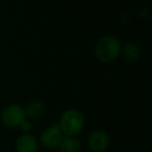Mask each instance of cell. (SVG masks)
<instances>
[{
    "label": "cell",
    "mask_w": 152,
    "mask_h": 152,
    "mask_svg": "<svg viewBox=\"0 0 152 152\" xmlns=\"http://www.w3.org/2000/svg\"><path fill=\"white\" fill-rule=\"evenodd\" d=\"M121 42L116 36H102L95 46V57L102 63H110L117 59L121 53Z\"/></svg>",
    "instance_id": "1"
},
{
    "label": "cell",
    "mask_w": 152,
    "mask_h": 152,
    "mask_svg": "<svg viewBox=\"0 0 152 152\" xmlns=\"http://www.w3.org/2000/svg\"><path fill=\"white\" fill-rule=\"evenodd\" d=\"M58 125L63 136L77 137L84 129L85 117L79 110L68 109L62 113Z\"/></svg>",
    "instance_id": "2"
},
{
    "label": "cell",
    "mask_w": 152,
    "mask_h": 152,
    "mask_svg": "<svg viewBox=\"0 0 152 152\" xmlns=\"http://www.w3.org/2000/svg\"><path fill=\"white\" fill-rule=\"evenodd\" d=\"M1 122L7 128H17L21 122L26 118L25 110L21 104H7L1 112Z\"/></svg>",
    "instance_id": "3"
},
{
    "label": "cell",
    "mask_w": 152,
    "mask_h": 152,
    "mask_svg": "<svg viewBox=\"0 0 152 152\" xmlns=\"http://www.w3.org/2000/svg\"><path fill=\"white\" fill-rule=\"evenodd\" d=\"M63 137L58 123H53L42 132L38 143L46 149H58Z\"/></svg>",
    "instance_id": "4"
},
{
    "label": "cell",
    "mask_w": 152,
    "mask_h": 152,
    "mask_svg": "<svg viewBox=\"0 0 152 152\" xmlns=\"http://www.w3.org/2000/svg\"><path fill=\"white\" fill-rule=\"evenodd\" d=\"M88 147L92 152H104L110 146V136L102 129H95L90 132L87 139Z\"/></svg>",
    "instance_id": "5"
},
{
    "label": "cell",
    "mask_w": 152,
    "mask_h": 152,
    "mask_svg": "<svg viewBox=\"0 0 152 152\" xmlns=\"http://www.w3.org/2000/svg\"><path fill=\"white\" fill-rule=\"evenodd\" d=\"M15 148L16 152H38L39 143L34 136L24 134L17 139Z\"/></svg>",
    "instance_id": "6"
},
{
    "label": "cell",
    "mask_w": 152,
    "mask_h": 152,
    "mask_svg": "<svg viewBox=\"0 0 152 152\" xmlns=\"http://www.w3.org/2000/svg\"><path fill=\"white\" fill-rule=\"evenodd\" d=\"M24 110L26 118H28L29 120H36L44 116L45 112H46V104L40 99H33L27 104Z\"/></svg>",
    "instance_id": "7"
},
{
    "label": "cell",
    "mask_w": 152,
    "mask_h": 152,
    "mask_svg": "<svg viewBox=\"0 0 152 152\" xmlns=\"http://www.w3.org/2000/svg\"><path fill=\"white\" fill-rule=\"evenodd\" d=\"M59 152H81L82 144L77 137L64 136L58 147Z\"/></svg>",
    "instance_id": "8"
},
{
    "label": "cell",
    "mask_w": 152,
    "mask_h": 152,
    "mask_svg": "<svg viewBox=\"0 0 152 152\" xmlns=\"http://www.w3.org/2000/svg\"><path fill=\"white\" fill-rule=\"evenodd\" d=\"M122 54L128 61H137L141 56V49L136 42H127L122 46L121 48Z\"/></svg>",
    "instance_id": "9"
},
{
    "label": "cell",
    "mask_w": 152,
    "mask_h": 152,
    "mask_svg": "<svg viewBox=\"0 0 152 152\" xmlns=\"http://www.w3.org/2000/svg\"><path fill=\"white\" fill-rule=\"evenodd\" d=\"M19 127H20V129L22 130L24 134H29V132L32 129V123L28 118H25L24 120L21 122Z\"/></svg>",
    "instance_id": "10"
}]
</instances>
